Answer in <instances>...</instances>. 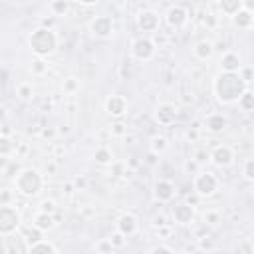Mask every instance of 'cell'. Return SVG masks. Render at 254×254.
<instances>
[{
    "label": "cell",
    "mask_w": 254,
    "mask_h": 254,
    "mask_svg": "<svg viewBox=\"0 0 254 254\" xmlns=\"http://www.w3.org/2000/svg\"><path fill=\"white\" fill-rule=\"evenodd\" d=\"M16 185H18V190H20L22 194H36V192L40 190V187H42V177H40L38 171L26 169V171H22V173L18 175Z\"/></svg>",
    "instance_id": "3957f363"
},
{
    "label": "cell",
    "mask_w": 254,
    "mask_h": 254,
    "mask_svg": "<svg viewBox=\"0 0 254 254\" xmlns=\"http://www.w3.org/2000/svg\"><path fill=\"white\" fill-rule=\"evenodd\" d=\"M28 44H30V48H32V52H34L36 56L44 58V56H50V54L56 50V46H58V36H56V32H54L52 28L40 26V28H36V30L30 34Z\"/></svg>",
    "instance_id": "7a4b0ae2"
},
{
    "label": "cell",
    "mask_w": 254,
    "mask_h": 254,
    "mask_svg": "<svg viewBox=\"0 0 254 254\" xmlns=\"http://www.w3.org/2000/svg\"><path fill=\"white\" fill-rule=\"evenodd\" d=\"M218 6H220V10H222V14L234 16V14L242 8V0H222Z\"/></svg>",
    "instance_id": "d6986e66"
},
{
    "label": "cell",
    "mask_w": 254,
    "mask_h": 254,
    "mask_svg": "<svg viewBox=\"0 0 254 254\" xmlns=\"http://www.w3.org/2000/svg\"><path fill=\"white\" fill-rule=\"evenodd\" d=\"M151 149H153V153H163L167 149V139L165 137H153Z\"/></svg>",
    "instance_id": "d4e9b609"
},
{
    "label": "cell",
    "mask_w": 254,
    "mask_h": 254,
    "mask_svg": "<svg viewBox=\"0 0 254 254\" xmlns=\"http://www.w3.org/2000/svg\"><path fill=\"white\" fill-rule=\"evenodd\" d=\"M175 194V187L169 183V181H159L155 185V196L159 200H171Z\"/></svg>",
    "instance_id": "9a60e30c"
},
{
    "label": "cell",
    "mask_w": 254,
    "mask_h": 254,
    "mask_svg": "<svg viewBox=\"0 0 254 254\" xmlns=\"http://www.w3.org/2000/svg\"><path fill=\"white\" fill-rule=\"evenodd\" d=\"M34 224H36L38 230H48V228L54 226V218H52V214H48V212H40V214L36 216Z\"/></svg>",
    "instance_id": "ffe728a7"
},
{
    "label": "cell",
    "mask_w": 254,
    "mask_h": 254,
    "mask_svg": "<svg viewBox=\"0 0 254 254\" xmlns=\"http://www.w3.org/2000/svg\"><path fill=\"white\" fill-rule=\"evenodd\" d=\"M64 87H65V91H75L77 83H75V79H73V77H69V79L65 81V85H64Z\"/></svg>",
    "instance_id": "d6a6232c"
},
{
    "label": "cell",
    "mask_w": 254,
    "mask_h": 254,
    "mask_svg": "<svg viewBox=\"0 0 254 254\" xmlns=\"http://www.w3.org/2000/svg\"><path fill=\"white\" fill-rule=\"evenodd\" d=\"M224 125H226V121H224L222 115H210V117L206 119V127H208L210 131H220Z\"/></svg>",
    "instance_id": "603a6c76"
},
{
    "label": "cell",
    "mask_w": 254,
    "mask_h": 254,
    "mask_svg": "<svg viewBox=\"0 0 254 254\" xmlns=\"http://www.w3.org/2000/svg\"><path fill=\"white\" fill-rule=\"evenodd\" d=\"M222 69L228 73H236V69H240V58L234 52H228L222 56Z\"/></svg>",
    "instance_id": "2e32d148"
},
{
    "label": "cell",
    "mask_w": 254,
    "mask_h": 254,
    "mask_svg": "<svg viewBox=\"0 0 254 254\" xmlns=\"http://www.w3.org/2000/svg\"><path fill=\"white\" fill-rule=\"evenodd\" d=\"M212 161H214L216 165H220V167L230 165V163H232V151H230L228 147H216L214 153H212Z\"/></svg>",
    "instance_id": "e0dca14e"
},
{
    "label": "cell",
    "mask_w": 254,
    "mask_h": 254,
    "mask_svg": "<svg viewBox=\"0 0 254 254\" xmlns=\"http://www.w3.org/2000/svg\"><path fill=\"white\" fill-rule=\"evenodd\" d=\"M12 149H14V143H12L8 137H0V155H2V157H4V155H10Z\"/></svg>",
    "instance_id": "484cf974"
},
{
    "label": "cell",
    "mask_w": 254,
    "mask_h": 254,
    "mask_svg": "<svg viewBox=\"0 0 254 254\" xmlns=\"http://www.w3.org/2000/svg\"><path fill=\"white\" fill-rule=\"evenodd\" d=\"M50 10L54 12V16H64V14H67V10H69V2H67V0H54V2L50 4Z\"/></svg>",
    "instance_id": "7402d4cb"
},
{
    "label": "cell",
    "mask_w": 254,
    "mask_h": 254,
    "mask_svg": "<svg viewBox=\"0 0 254 254\" xmlns=\"http://www.w3.org/2000/svg\"><path fill=\"white\" fill-rule=\"evenodd\" d=\"M0 254H8V252H6V248H4V246H0Z\"/></svg>",
    "instance_id": "d590c367"
},
{
    "label": "cell",
    "mask_w": 254,
    "mask_h": 254,
    "mask_svg": "<svg viewBox=\"0 0 254 254\" xmlns=\"http://www.w3.org/2000/svg\"><path fill=\"white\" fill-rule=\"evenodd\" d=\"M117 228H119V234L129 236V234H133L137 230V218L133 214H123L119 218V222H117Z\"/></svg>",
    "instance_id": "4fadbf2b"
},
{
    "label": "cell",
    "mask_w": 254,
    "mask_h": 254,
    "mask_svg": "<svg viewBox=\"0 0 254 254\" xmlns=\"http://www.w3.org/2000/svg\"><path fill=\"white\" fill-rule=\"evenodd\" d=\"M28 254H56V250H54V246H52L50 242H42V240H38V242L32 244V248H30Z\"/></svg>",
    "instance_id": "44dd1931"
},
{
    "label": "cell",
    "mask_w": 254,
    "mask_h": 254,
    "mask_svg": "<svg viewBox=\"0 0 254 254\" xmlns=\"http://www.w3.org/2000/svg\"><path fill=\"white\" fill-rule=\"evenodd\" d=\"M77 4H81V6H95L97 0H77Z\"/></svg>",
    "instance_id": "e575fe53"
},
{
    "label": "cell",
    "mask_w": 254,
    "mask_h": 254,
    "mask_svg": "<svg viewBox=\"0 0 254 254\" xmlns=\"http://www.w3.org/2000/svg\"><path fill=\"white\" fill-rule=\"evenodd\" d=\"M20 214L12 206H0V234H12L18 228Z\"/></svg>",
    "instance_id": "5b68a950"
},
{
    "label": "cell",
    "mask_w": 254,
    "mask_h": 254,
    "mask_svg": "<svg viewBox=\"0 0 254 254\" xmlns=\"http://www.w3.org/2000/svg\"><path fill=\"white\" fill-rule=\"evenodd\" d=\"M212 52H214V48H212V42H208V40H202L194 46V56L198 60H208L212 56Z\"/></svg>",
    "instance_id": "ac0fdd59"
},
{
    "label": "cell",
    "mask_w": 254,
    "mask_h": 254,
    "mask_svg": "<svg viewBox=\"0 0 254 254\" xmlns=\"http://www.w3.org/2000/svg\"><path fill=\"white\" fill-rule=\"evenodd\" d=\"M238 103H240L242 109L250 111V109H252V93H250V91H244V93L238 97Z\"/></svg>",
    "instance_id": "cb8c5ba5"
},
{
    "label": "cell",
    "mask_w": 254,
    "mask_h": 254,
    "mask_svg": "<svg viewBox=\"0 0 254 254\" xmlns=\"http://www.w3.org/2000/svg\"><path fill=\"white\" fill-rule=\"evenodd\" d=\"M159 22H161V18H159V14H157L155 10H141V12L137 14V26H139L143 32H153V30H157V28H159Z\"/></svg>",
    "instance_id": "9c48e42d"
},
{
    "label": "cell",
    "mask_w": 254,
    "mask_h": 254,
    "mask_svg": "<svg viewBox=\"0 0 254 254\" xmlns=\"http://www.w3.org/2000/svg\"><path fill=\"white\" fill-rule=\"evenodd\" d=\"M113 20L105 14L101 16H95L91 22H89V32L95 36V38H109L113 34Z\"/></svg>",
    "instance_id": "8992f818"
},
{
    "label": "cell",
    "mask_w": 254,
    "mask_h": 254,
    "mask_svg": "<svg viewBox=\"0 0 254 254\" xmlns=\"http://www.w3.org/2000/svg\"><path fill=\"white\" fill-rule=\"evenodd\" d=\"M175 115H177V107L173 103H161L157 107V119L161 123H171L175 119Z\"/></svg>",
    "instance_id": "5bb4252c"
},
{
    "label": "cell",
    "mask_w": 254,
    "mask_h": 254,
    "mask_svg": "<svg viewBox=\"0 0 254 254\" xmlns=\"http://www.w3.org/2000/svg\"><path fill=\"white\" fill-rule=\"evenodd\" d=\"M252 169H254V163L248 159L246 165H244V175H246V179H252V177H254V171H252Z\"/></svg>",
    "instance_id": "f546056e"
},
{
    "label": "cell",
    "mask_w": 254,
    "mask_h": 254,
    "mask_svg": "<svg viewBox=\"0 0 254 254\" xmlns=\"http://www.w3.org/2000/svg\"><path fill=\"white\" fill-rule=\"evenodd\" d=\"M246 91V83L242 79V75L238 73H228L222 71L216 75L214 79V93L222 103H232L238 101V97Z\"/></svg>",
    "instance_id": "6da1fadb"
},
{
    "label": "cell",
    "mask_w": 254,
    "mask_h": 254,
    "mask_svg": "<svg viewBox=\"0 0 254 254\" xmlns=\"http://www.w3.org/2000/svg\"><path fill=\"white\" fill-rule=\"evenodd\" d=\"M131 54H133V58L139 60V62L151 60V58L155 56V44H153V40H149V38H145V36L133 40V44H131Z\"/></svg>",
    "instance_id": "277c9868"
},
{
    "label": "cell",
    "mask_w": 254,
    "mask_h": 254,
    "mask_svg": "<svg viewBox=\"0 0 254 254\" xmlns=\"http://www.w3.org/2000/svg\"><path fill=\"white\" fill-rule=\"evenodd\" d=\"M151 254H173V252H171L167 246H159V248H155Z\"/></svg>",
    "instance_id": "836d02e7"
},
{
    "label": "cell",
    "mask_w": 254,
    "mask_h": 254,
    "mask_svg": "<svg viewBox=\"0 0 254 254\" xmlns=\"http://www.w3.org/2000/svg\"><path fill=\"white\" fill-rule=\"evenodd\" d=\"M32 71H34V73H44V71H46V64H44L42 60L32 62Z\"/></svg>",
    "instance_id": "f1b7e54d"
},
{
    "label": "cell",
    "mask_w": 254,
    "mask_h": 254,
    "mask_svg": "<svg viewBox=\"0 0 254 254\" xmlns=\"http://www.w3.org/2000/svg\"><path fill=\"white\" fill-rule=\"evenodd\" d=\"M173 216H175L177 222H181V224H189V222H192V218H194V210H192L190 204L181 202V204H177V206L173 208Z\"/></svg>",
    "instance_id": "7c38bea8"
},
{
    "label": "cell",
    "mask_w": 254,
    "mask_h": 254,
    "mask_svg": "<svg viewBox=\"0 0 254 254\" xmlns=\"http://www.w3.org/2000/svg\"><path fill=\"white\" fill-rule=\"evenodd\" d=\"M216 189H218V181H216L214 175H210V173H200V175H196V179H194V190H196L200 196H208V194H212Z\"/></svg>",
    "instance_id": "ba28073f"
},
{
    "label": "cell",
    "mask_w": 254,
    "mask_h": 254,
    "mask_svg": "<svg viewBox=\"0 0 254 254\" xmlns=\"http://www.w3.org/2000/svg\"><path fill=\"white\" fill-rule=\"evenodd\" d=\"M54 208H56L54 200H44V202H42V212H48V214H52V212H54Z\"/></svg>",
    "instance_id": "4dcf8cb0"
},
{
    "label": "cell",
    "mask_w": 254,
    "mask_h": 254,
    "mask_svg": "<svg viewBox=\"0 0 254 254\" xmlns=\"http://www.w3.org/2000/svg\"><path fill=\"white\" fill-rule=\"evenodd\" d=\"M230 20H232V24H234L236 28H240V30H248V28H252L254 12H252V10H246V8H240L234 16H230Z\"/></svg>",
    "instance_id": "30bf717a"
},
{
    "label": "cell",
    "mask_w": 254,
    "mask_h": 254,
    "mask_svg": "<svg viewBox=\"0 0 254 254\" xmlns=\"http://www.w3.org/2000/svg\"><path fill=\"white\" fill-rule=\"evenodd\" d=\"M165 20H167V24L171 28H183L187 24V20H189V10L185 6H181V4H173L165 12Z\"/></svg>",
    "instance_id": "52a82bcc"
},
{
    "label": "cell",
    "mask_w": 254,
    "mask_h": 254,
    "mask_svg": "<svg viewBox=\"0 0 254 254\" xmlns=\"http://www.w3.org/2000/svg\"><path fill=\"white\" fill-rule=\"evenodd\" d=\"M95 161L101 163V165H105V163L111 161V153H109L107 149H97V151H95Z\"/></svg>",
    "instance_id": "4316f807"
},
{
    "label": "cell",
    "mask_w": 254,
    "mask_h": 254,
    "mask_svg": "<svg viewBox=\"0 0 254 254\" xmlns=\"http://www.w3.org/2000/svg\"><path fill=\"white\" fill-rule=\"evenodd\" d=\"M105 109H107L109 115L121 117V115L125 113V109H127V101H125L121 95H111V97L105 101Z\"/></svg>",
    "instance_id": "8fae6325"
},
{
    "label": "cell",
    "mask_w": 254,
    "mask_h": 254,
    "mask_svg": "<svg viewBox=\"0 0 254 254\" xmlns=\"http://www.w3.org/2000/svg\"><path fill=\"white\" fill-rule=\"evenodd\" d=\"M194 254H204V252H200V250H198V252H194Z\"/></svg>",
    "instance_id": "8d00e7d4"
},
{
    "label": "cell",
    "mask_w": 254,
    "mask_h": 254,
    "mask_svg": "<svg viewBox=\"0 0 254 254\" xmlns=\"http://www.w3.org/2000/svg\"><path fill=\"white\" fill-rule=\"evenodd\" d=\"M109 240H111L113 246H123V234H113Z\"/></svg>",
    "instance_id": "1f68e13d"
},
{
    "label": "cell",
    "mask_w": 254,
    "mask_h": 254,
    "mask_svg": "<svg viewBox=\"0 0 254 254\" xmlns=\"http://www.w3.org/2000/svg\"><path fill=\"white\" fill-rule=\"evenodd\" d=\"M18 95H20L22 99H30V97H32V87H30V85H20V87H18Z\"/></svg>",
    "instance_id": "83f0119b"
}]
</instances>
